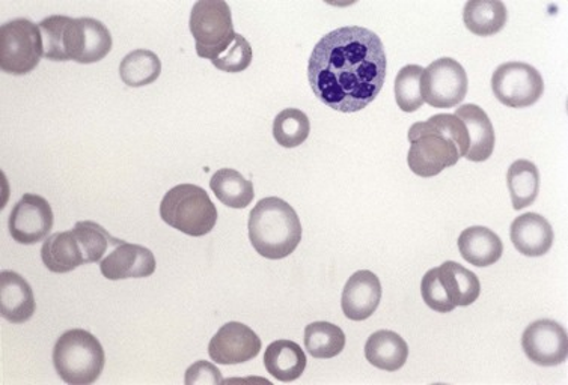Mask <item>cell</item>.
Masks as SVG:
<instances>
[{
	"instance_id": "6da1fadb",
	"label": "cell",
	"mask_w": 568,
	"mask_h": 385,
	"mask_svg": "<svg viewBox=\"0 0 568 385\" xmlns=\"http://www.w3.org/2000/svg\"><path fill=\"white\" fill-rule=\"evenodd\" d=\"M386 71L382 39L362 26L339 27L324 35L308 62L312 92L343 114L370 106L382 92Z\"/></svg>"
},
{
	"instance_id": "7a4b0ae2",
	"label": "cell",
	"mask_w": 568,
	"mask_h": 385,
	"mask_svg": "<svg viewBox=\"0 0 568 385\" xmlns=\"http://www.w3.org/2000/svg\"><path fill=\"white\" fill-rule=\"evenodd\" d=\"M410 150L407 164L415 175L433 178L455 166L470 151V132L455 115L440 114L409 130Z\"/></svg>"
},
{
	"instance_id": "3957f363",
	"label": "cell",
	"mask_w": 568,
	"mask_h": 385,
	"mask_svg": "<svg viewBox=\"0 0 568 385\" xmlns=\"http://www.w3.org/2000/svg\"><path fill=\"white\" fill-rule=\"evenodd\" d=\"M43 35L44 58L66 62L95 63L112 50V35L95 19L50 15L38 23Z\"/></svg>"
},
{
	"instance_id": "277c9868",
	"label": "cell",
	"mask_w": 568,
	"mask_h": 385,
	"mask_svg": "<svg viewBox=\"0 0 568 385\" xmlns=\"http://www.w3.org/2000/svg\"><path fill=\"white\" fill-rule=\"evenodd\" d=\"M247 229L252 247L266 259L287 258L302 241L298 212L281 198L259 200L251 211Z\"/></svg>"
},
{
	"instance_id": "5b68a950",
	"label": "cell",
	"mask_w": 568,
	"mask_h": 385,
	"mask_svg": "<svg viewBox=\"0 0 568 385\" xmlns=\"http://www.w3.org/2000/svg\"><path fill=\"white\" fill-rule=\"evenodd\" d=\"M106 357L97 337L90 331H66L54 348V364L63 383L90 385L102 375Z\"/></svg>"
},
{
	"instance_id": "8992f818",
	"label": "cell",
	"mask_w": 568,
	"mask_h": 385,
	"mask_svg": "<svg viewBox=\"0 0 568 385\" xmlns=\"http://www.w3.org/2000/svg\"><path fill=\"white\" fill-rule=\"evenodd\" d=\"M160 217L171 228L189 236H204L218 223V210L204 188L179 184L160 203Z\"/></svg>"
},
{
	"instance_id": "52a82bcc",
	"label": "cell",
	"mask_w": 568,
	"mask_h": 385,
	"mask_svg": "<svg viewBox=\"0 0 568 385\" xmlns=\"http://www.w3.org/2000/svg\"><path fill=\"white\" fill-rule=\"evenodd\" d=\"M190 32L196 55L213 60L233 46L235 36L231 8L223 0H199L190 12Z\"/></svg>"
},
{
	"instance_id": "ba28073f",
	"label": "cell",
	"mask_w": 568,
	"mask_h": 385,
	"mask_svg": "<svg viewBox=\"0 0 568 385\" xmlns=\"http://www.w3.org/2000/svg\"><path fill=\"white\" fill-rule=\"evenodd\" d=\"M44 56L38 24L15 19L0 27V68L11 75H25L38 67Z\"/></svg>"
},
{
	"instance_id": "9c48e42d",
	"label": "cell",
	"mask_w": 568,
	"mask_h": 385,
	"mask_svg": "<svg viewBox=\"0 0 568 385\" xmlns=\"http://www.w3.org/2000/svg\"><path fill=\"white\" fill-rule=\"evenodd\" d=\"M491 90L499 103L511 108L534 106L544 94V80L537 68L525 62H507L496 68Z\"/></svg>"
},
{
	"instance_id": "30bf717a",
	"label": "cell",
	"mask_w": 568,
	"mask_h": 385,
	"mask_svg": "<svg viewBox=\"0 0 568 385\" xmlns=\"http://www.w3.org/2000/svg\"><path fill=\"white\" fill-rule=\"evenodd\" d=\"M470 80L462 63L452 58H440L424 68L421 92L424 103L434 108L459 106L465 100Z\"/></svg>"
},
{
	"instance_id": "8fae6325",
	"label": "cell",
	"mask_w": 568,
	"mask_h": 385,
	"mask_svg": "<svg viewBox=\"0 0 568 385\" xmlns=\"http://www.w3.org/2000/svg\"><path fill=\"white\" fill-rule=\"evenodd\" d=\"M522 348L532 363L543 368L558 366L568 355L566 328L556 320H535L523 331Z\"/></svg>"
},
{
	"instance_id": "7c38bea8",
	"label": "cell",
	"mask_w": 568,
	"mask_h": 385,
	"mask_svg": "<svg viewBox=\"0 0 568 385\" xmlns=\"http://www.w3.org/2000/svg\"><path fill=\"white\" fill-rule=\"evenodd\" d=\"M54 222L55 217L50 203L43 196L26 192L11 211L8 228H10V234L14 241L31 246L50 234Z\"/></svg>"
},
{
	"instance_id": "4fadbf2b",
	"label": "cell",
	"mask_w": 568,
	"mask_h": 385,
	"mask_svg": "<svg viewBox=\"0 0 568 385\" xmlns=\"http://www.w3.org/2000/svg\"><path fill=\"white\" fill-rule=\"evenodd\" d=\"M262 351L257 332L242 323H228L219 328L208 345V354L218 364H242L254 360Z\"/></svg>"
},
{
	"instance_id": "5bb4252c",
	"label": "cell",
	"mask_w": 568,
	"mask_h": 385,
	"mask_svg": "<svg viewBox=\"0 0 568 385\" xmlns=\"http://www.w3.org/2000/svg\"><path fill=\"white\" fill-rule=\"evenodd\" d=\"M155 267L153 252L124 241L100 262V271L107 280L142 279L153 276Z\"/></svg>"
},
{
	"instance_id": "9a60e30c",
	"label": "cell",
	"mask_w": 568,
	"mask_h": 385,
	"mask_svg": "<svg viewBox=\"0 0 568 385\" xmlns=\"http://www.w3.org/2000/svg\"><path fill=\"white\" fill-rule=\"evenodd\" d=\"M382 301V283L374 272L361 270L350 277L344 287L341 306L351 320H366L373 316Z\"/></svg>"
},
{
	"instance_id": "2e32d148",
	"label": "cell",
	"mask_w": 568,
	"mask_h": 385,
	"mask_svg": "<svg viewBox=\"0 0 568 385\" xmlns=\"http://www.w3.org/2000/svg\"><path fill=\"white\" fill-rule=\"evenodd\" d=\"M510 238L515 250L528 258H538L550 250L555 234L550 223L543 215L526 212L515 217L511 223Z\"/></svg>"
},
{
	"instance_id": "e0dca14e",
	"label": "cell",
	"mask_w": 568,
	"mask_h": 385,
	"mask_svg": "<svg viewBox=\"0 0 568 385\" xmlns=\"http://www.w3.org/2000/svg\"><path fill=\"white\" fill-rule=\"evenodd\" d=\"M0 313L13 324L26 323L34 316V292L18 272L2 271L0 275Z\"/></svg>"
},
{
	"instance_id": "ac0fdd59",
	"label": "cell",
	"mask_w": 568,
	"mask_h": 385,
	"mask_svg": "<svg viewBox=\"0 0 568 385\" xmlns=\"http://www.w3.org/2000/svg\"><path fill=\"white\" fill-rule=\"evenodd\" d=\"M455 116L462 119L470 132L471 144L465 159L475 163L489 160L495 151L496 136L494 124L486 112L477 104H465L457 108Z\"/></svg>"
},
{
	"instance_id": "d6986e66",
	"label": "cell",
	"mask_w": 568,
	"mask_h": 385,
	"mask_svg": "<svg viewBox=\"0 0 568 385\" xmlns=\"http://www.w3.org/2000/svg\"><path fill=\"white\" fill-rule=\"evenodd\" d=\"M459 250L466 262L486 268L502 258L503 244L489 228L472 226L460 234Z\"/></svg>"
},
{
	"instance_id": "ffe728a7",
	"label": "cell",
	"mask_w": 568,
	"mask_h": 385,
	"mask_svg": "<svg viewBox=\"0 0 568 385\" xmlns=\"http://www.w3.org/2000/svg\"><path fill=\"white\" fill-rule=\"evenodd\" d=\"M366 357L380 371L397 372L409 359V347L397 332L380 330L368 337Z\"/></svg>"
},
{
	"instance_id": "44dd1931",
	"label": "cell",
	"mask_w": 568,
	"mask_h": 385,
	"mask_svg": "<svg viewBox=\"0 0 568 385\" xmlns=\"http://www.w3.org/2000/svg\"><path fill=\"white\" fill-rule=\"evenodd\" d=\"M306 354L293 340H276L264 354V366L281 383H293L306 369Z\"/></svg>"
},
{
	"instance_id": "7402d4cb",
	"label": "cell",
	"mask_w": 568,
	"mask_h": 385,
	"mask_svg": "<svg viewBox=\"0 0 568 385\" xmlns=\"http://www.w3.org/2000/svg\"><path fill=\"white\" fill-rule=\"evenodd\" d=\"M42 259L47 270L56 275H66L85 264V256L73 229L70 232H58L44 241Z\"/></svg>"
},
{
	"instance_id": "603a6c76",
	"label": "cell",
	"mask_w": 568,
	"mask_h": 385,
	"mask_svg": "<svg viewBox=\"0 0 568 385\" xmlns=\"http://www.w3.org/2000/svg\"><path fill=\"white\" fill-rule=\"evenodd\" d=\"M439 276L440 282L455 307L471 306L482 294V283H479L478 277L463 265L448 260L442 264V267H439Z\"/></svg>"
},
{
	"instance_id": "cb8c5ba5",
	"label": "cell",
	"mask_w": 568,
	"mask_h": 385,
	"mask_svg": "<svg viewBox=\"0 0 568 385\" xmlns=\"http://www.w3.org/2000/svg\"><path fill=\"white\" fill-rule=\"evenodd\" d=\"M508 11L499 0H471L463 10V22L472 34L491 36L506 27Z\"/></svg>"
},
{
	"instance_id": "d4e9b609",
	"label": "cell",
	"mask_w": 568,
	"mask_h": 385,
	"mask_svg": "<svg viewBox=\"0 0 568 385\" xmlns=\"http://www.w3.org/2000/svg\"><path fill=\"white\" fill-rule=\"evenodd\" d=\"M216 198L234 210H245L255 198L254 184L234 168H219L210 180Z\"/></svg>"
},
{
	"instance_id": "484cf974",
	"label": "cell",
	"mask_w": 568,
	"mask_h": 385,
	"mask_svg": "<svg viewBox=\"0 0 568 385\" xmlns=\"http://www.w3.org/2000/svg\"><path fill=\"white\" fill-rule=\"evenodd\" d=\"M507 186L515 211L531 207L540 191L537 166L528 160H518L508 168Z\"/></svg>"
},
{
	"instance_id": "4316f807",
	"label": "cell",
	"mask_w": 568,
	"mask_h": 385,
	"mask_svg": "<svg viewBox=\"0 0 568 385\" xmlns=\"http://www.w3.org/2000/svg\"><path fill=\"white\" fill-rule=\"evenodd\" d=\"M305 348L314 359H334L346 348V335L338 325L320 320L305 328Z\"/></svg>"
},
{
	"instance_id": "83f0119b",
	"label": "cell",
	"mask_w": 568,
	"mask_h": 385,
	"mask_svg": "<svg viewBox=\"0 0 568 385\" xmlns=\"http://www.w3.org/2000/svg\"><path fill=\"white\" fill-rule=\"evenodd\" d=\"M160 72H162V62L159 56L147 48L130 51L119 66V75L130 88L147 86L155 82L160 78Z\"/></svg>"
},
{
	"instance_id": "f1b7e54d",
	"label": "cell",
	"mask_w": 568,
	"mask_h": 385,
	"mask_svg": "<svg viewBox=\"0 0 568 385\" xmlns=\"http://www.w3.org/2000/svg\"><path fill=\"white\" fill-rule=\"evenodd\" d=\"M73 232L85 256V264L102 262L104 253L123 243L121 240L114 238L106 229L90 220L76 223Z\"/></svg>"
},
{
	"instance_id": "f546056e",
	"label": "cell",
	"mask_w": 568,
	"mask_h": 385,
	"mask_svg": "<svg viewBox=\"0 0 568 385\" xmlns=\"http://www.w3.org/2000/svg\"><path fill=\"white\" fill-rule=\"evenodd\" d=\"M310 132V118L299 108H286L275 118L274 138L283 148L300 147Z\"/></svg>"
},
{
	"instance_id": "4dcf8cb0",
	"label": "cell",
	"mask_w": 568,
	"mask_h": 385,
	"mask_svg": "<svg viewBox=\"0 0 568 385\" xmlns=\"http://www.w3.org/2000/svg\"><path fill=\"white\" fill-rule=\"evenodd\" d=\"M424 68L406 66L398 71L395 79V100L398 107L406 114H414L422 107L421 79Z\"/></svg>"
},
{
	"instance_id": "1f68e13d",
	"label": "cell",
	"mask_w": 568,
	"mask_h": 385,
	"mask_svg": "<svg viewBox=\"0 0 568 385\" xmlns=\"http://www.w3.org/2000/svg\"><path fill=\"white\" fill-rule=\"evenodd\" d=\"M421 295L424 303L427 304L431 311L439 313H450L454 311L455 306L451 303L445 288L440 282L439 268L427 271L422 277Z\"/></svg>"
},
{
	"instance_id": "d6a6232c",
	"label": "cell",
	"mask_w": 568,
	"mask_h": 385,
	"mask_svg": "<svg viewBox=\"0 0 568 385\" xmlns=\"http://www.w3.org/2000/svg\"><path fill=\"white\" fill-rule=\"evenodd\" d=\"M252 56L254 55H252L251 44L246 42L245 36L237 34L233 46L211 63L220 71L242 72L250 68Z\"/></svg>"
},
{
	"instance_id": "836d02e7",
	"label": "cell",
	"mask_w": 568,
	"mask_h": 385,
	"mask_svg": "<svg viewBox=\"0 0 568 385\" xmlns=\"http://www.w3.org/2000/svg\"><path fill=\"white\" fill-rule=\"evenodd\" d=\"M186 384H220L223 383L222 375L215 364L208 363V361H196L186 371Z\"/></svg>"
}]
</instances>
